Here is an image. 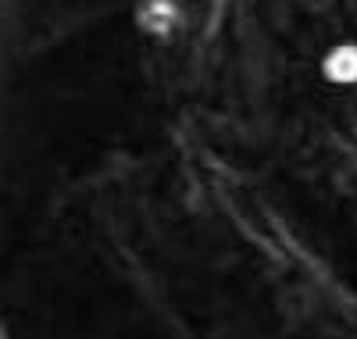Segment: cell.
<instances>
[{"label": "cell", "instance_id": "obj_2", "mask_svg": "<svg viewBox=\"0 0 357 339\" xmlns=\"http://www.w3.org/2000/svg\"><path fill=\"white\" fill-rule=\"evenodd\" d=\"M143 22L151 29H158V33H168V25L175 22V8L168 4V0H154V4L143 8Z\"/></svg>", "mask_w": 357, "mask_h": 339}, {"label": "cell", "instance_id": "obj_1", "mask_svg": "<svg viewBox=\"0 0 357 339\" xmlns=\"http://www.w3.org/2000/svg\"><path fill=\"white\" fill-rule=\"evenodd\" d=\"M325 75L333 82H357V47H336L325 57Z\"/></svg>", "mask_w": 357, "mask_h": 339}]
</instances>
